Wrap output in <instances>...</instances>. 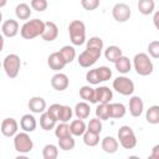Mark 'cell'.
<instances>
[{"label":"cell","mask_w":159,"mask_h":159,"mask_svg":"<svg viewBox=\"0 0 159 159\" xmlns=\"http://www.w3.org/2000/svg\"><path fill=\"white\" fill-rule=\"evenodd\" d=\"M57 36H58V27H57V25L55 22H52V21L45 22V30H43V32L41 35L42 40L51 42V41L56 40Z\"/></svg>","instance_id":"cell-11"},{"label":"cell","mask_w":159,"mask_h":159,"mask_svg":"<svg viewBox=\"0 0 159 159\" xmlns=\"http://www.w3.org/2000/svg\"><path fill=\"white\" fill-rule=\"evenodd\" d=\"M47 63H48L50 68L53 70V71H60V70H62V68L67 65L66 61L63 60V57L61 56L60 51L51 53V55L48 56V58H47Z\"/></svg>","instance_id":"cell-13"},{"label":"cell","mask_w":159,"mask_h":159,"mask_svg":"<svg viewBox=\"0 0 159 159\" xmlns=\"http://www.w3.org/2000/svg\"><path fill=\"white\" fill-rule=\"evenodd\" d=\"M1 31H2V35L4 36H6V37H14L19 32V22L16 20H14V19H9V20H6V21L2 22Z\"/></svg>","instance_id":"cell-12"},{"label":"cell","mask_w":159,"mask_h":159,"mask_svg":"<svg viewBox=\"0 0 159 159\" xmlns=\"http://www.w3.org/2000/svg\"><path fill=\"white\" fill-rule=\"evenodd\" d=\"M101 52L99 50H94V48H87L80 53L78 56V65L82 67H89L92 65H94L97 62V60L101 57Z\"/></svg>","instance_id":"cell-7"},{"label":"cell","mask_w":159,"mask_h":159,"mask_svg":"<svg viewBox=\"0 0 159 159\" xmlns=\"http://www.w3.org/2000/svg\"><path fill=\"white\" fill-rule=\"evenodd\" d=\"M73 116V111L70 106H62V109L60 112V117L58 120L60 122H68Z\"/></svg>","instance_id":"cell-37"},{"label":"cell","mask_w":159,"mask_h":159,"mask_svg":"<svg viewBox=\"0 0 159 159\" xmlns=\"http://www.w3.org/2000/svg\"><path fill=\"white\" fill-rule=\"evenodd\" d=\"M43 159H56L58 157V149L55 144H47L42 149Z\"/></svg>","instance_id":"cell-32"},{"label":"cell","mask_w":159,"mask_h":159,"mask_svg":"<svg viewBox=\"0 0 159 159\" xmlns=\"http://www.w3.org/2000/svg\"><path fill=\"white\" fill-rule=\"evenodd\" d=\"M96 116L101 120H107L111 118L109 116V103H99L96 108Z\"/></svg>","instance_id":"cell-31"},{"label":"cell","mask_w":159,"mask_h":159,"mask_svg":"<svg viewBox=\"0 0 159 159\" xmlns=\"http://www.w3.org/2000/svg\"><path fill=\"white\" fill-rule=\"evenodd\" d=\"M112 15H113V19L118 22H125L129 20L130 15H132V11H130V7L129 5L124 4V2H118L113 6L112 9Z\"/></svg>","instance_id":"cell-8"},{"label":"cell","mask_w":159,"mask_h":159,"mask_svg":"<svg viewBox=\"0 0 159 159\" xmlns=\"http://www.w3.org/2000/svg\"><path fill=\"white\" fill-rule=\"evenodd\" d=\"M83 143L88 147H96L99 143V134L87 129L83 134Z\"/></svg>","instance_id":"cell-28"},{"label":"cell","mask_w":159,"mask_h":159,"mask_svg":"<svg viewBox=\"0 0 159 159\" xmlns=\"http://www.w3.org/2000/svg\"><path fill=\"white\" fill-rule=\"evenodd\" d=\"M75 145H76V142H75V139H73L72 135L63 137V138H60V139H58V147H60L62 150H65V152L72 150V149L75 148Z\"/></svg>","instance_id":"cell-34"},{"label":"cell","mask_w":159,"mask_h":159,"mask_svg":"<svg viewBox=\"0 0 159 159\" xmlns=\"http://www.w3.org/2000/svg\"><path fill=\"white\" fill-rule=\"evenodd\" d=\"M55 135L60 139V138H63V137H68V135H72L71 133V128L70 125L67 124V122H61L60 124H57L55 127Z\"/></svg>","instance_id":"cell-30"},{"label":"cell","mask_w":159,"mask_h":159,"mask_svg":"<svg viewBox=\"0 0 159 159\" xmlns=\"http://www.w3.org/2000/svg\"><path fill=\"white\" fill-rule=\"evenodd\" d=\"M119 143L120 145L124 148V149H133L135 145H137V138H135V134H129V135H125L123 138L119 139Z\"/></svg>","instance_id":"cell-35"},{"label":"cell","mask_w":159,"mask_h":159,"mask_svg":"<svg viewBox=\"0 0 159 159\" xmlns=\"http://www.w3.org/2000/svg\"><path fill=\"white\" fill-rule=\"evenodd\" d=\"M14 147L15 150L19 153H29L34 148V142L30 138V135L27 134V132H22V133H16L14 137Z\"/></svg>","instance_id":"cell-5"},{"label":"cell","mask_w":159,"mask_h":159,"mask_svg":"<svg viewBox=\"0 0 159 159\" xmlns=\"http://www.w3.org/2000/svg\"><path fill=\"white\" fill-rule=\"evenodd\" d=\"M145 119L150 124H158L159 123V106H152L147 109Z\"/></svg>","instance_id":"cell-29"},{"label":"cell","mask_w":159,"mask_h":159,"mask_svg":"<svg viewBox=\"0 0 159 159\" xmlns=\"http://www.w3.org/2000/svg\"><path fill=\"white\" fill-rule=\"evenodd\" d=\"M148 52L153 58H159V41H152L148 45Z\"/></svg>","instance_id":"cell-43"},{"label":"cell","mask_w":159,"mask_h":159,"mask_svg":"<svg viewBox=\"0 0 159 159\" xmlns=\"http://www.w3.org/2000/svg\"><path fill=\"white\" fill-rule=\"evenodd\" d=\"M29 108L32 113H43L46 109V101L42 97H32L29 101Z\"/></svg>","instance_id":"cell-16"},{"label":"cell","mask_w":159,"mask_h":159,"mask_svg":"<svg viewBox=\"0 0 159 159\" xmlns=\"http://www.w3.org/2000/svg\"><path fill=\"white\" fill-rule=\"evenodd\" d=\"M120 56H122V50H120V47L114 46V45L108 46V47L106 48V51H104V57H106V60H108V61H111V62H116Z\"/></svg>","instance_id":"cell-24"},{"label":"cell","mask_w":159,"mask_h":159,"mask_svg":"<svg viewBox=\"0 0 159 159\" xmlns=\"http://www.w3.org/2000/svg\"><path fill=\"white\" fill-rule=\"evenodd\" d=\"M70 128H71V133H72V135H76V137L83 135L84 132L87 130V125H86L84 120H83V119H80V118L72 120L71 124H70Z\"/></svg>","instance_id":"cell-20"},{"label":"cell","mask_w":159,"mask_h":159,"mask_svg":"<svg viewBox=\"0 0 159 159\" xmlns=\"http://www.w3.org/2000/svg\"><path fill=\"white\" fill-rule=\"evenodd\" d=\"M113 98V92L106 86L96 88V99L97 103H109L111 99Z\"/></svg>","instance_id":"cell-15"},{"label":"cell","mask_w":159,"mask_h":159,"mask_svg":"<svg viewBox=\"0 0 159 159\" xmlns=\"http://www.w3.org/2000/svg\"><path fill=\"white\" fill-rule=\"evenodd\" d=\"M111 118H122L125 116V107L122 103H109Z\"/></svg>","instance_id":"cell-27"},{"label":"cell","mask_w":159,"mask_h":159,"mask_svg":"<svg viewBox=\"0 0 159 159\" xmlns=\"http://www.w3.org/2000/svg\"><path fill=\"white\" fill-rule=\"evenodd\" d=\"M143 109H144V103H143L142 98L138 97V96H133L129 99V112H130V114L133 117H139L143 113Z\"/></svg>","instance_id":"cell-14"},{"label":"cell","mask_w":159,"mask_h":159,"mask_svg":"<svg viewBox=\"0 0 159 159\" xmlns=\"http://www.w3.org/2000/svg\"><path fill=\"white\" fill-rule=\"evenodd\" d=\"M15 15L20 20H27L31 16V9H30V6L27 4L21 2L19 5H16V7H15Z\"/></svg>","instance_id":"cell-25"},{"label":"cell","mask_w":159,"mask_h":159,"mask_svg":"<svg viewBox=\"0 0 159 159\" xmlns=\"http://www.w3.org/2000/svg\"><path fill=\"white\" fill-rule=\"evenodd\" d=\"M2 67L5 70V73L10 78H15L19 75L20 67H21V60L16 53L7 55L2 61Z\"/></svg>","instance_id":"cell-4"},{"label":"cell","mask_w":159,"mask_h":159,"mask_svg":"<svg viewBox=\"0 0 159 159\" xmlns=\"http://www.w3.org/2000/svg\"><path fill=\"white\" fill-rule=\"evenodd\" d=\"M153 22H154L155 29L159 31V10L154 12V16H153Z\"/></svg>","instance_id":"cell-47"},{"label":"cell","mask_w":159,"mask_h":159,"mask_svg":"<svg viewBox=\"0 0 159 159\" xmlns=\"http://www.w3.org/2000/svg\"><path fill=\"white\" fill-rule=\"evenodd\" d=\"M60 53L63 57V60L66 61V63H71L76 57V50L72 46H63L60 50Z\"/></svg>","instance_id":"cell-33"},{"label":"cell","mask_w":159,"mask_h":159,"mask_svg":"<svg viewBox=\"0 0 159 159\" xmlns=\"http://www.w3.org/2000/svg\"><path fill=\"white\" fill-rule=\"evenodd\" d=\"M98 71V76H99V80L101 82H104V81H108L111 77H112V71L109 67L107 66H101L97 68Z\"/></svg>","instance_id":"cell-38"},{"label":"cell","mask_w":159,"mask_h":159,"mask_svg":"<svg viewBox=\"0 0 159 159\" xmlns=\"http://www.w3.org/2000/svg\"><path fill=\"white\" fill-rule=\"evenodd\" d=\"M102 149L106 152V153H108V154H113V153H116L117 150H118V142H117V139H114L113 137H109V135H107V137H104L103 139H102Z\"/></svg>","instance_id":"cell-18"},{"label":"cell","mask_w":159,"mask_h":159,"mask_svg":"<svg viewBox=\"0 0 159 159\" xmlns=\"http://www.w3.org/2000/svg\"><path fill=\"white\" fill-rule=\"evenodd\" d=\"M155 2L154 0H139L138 1V10L143 15H150L154 11Z\"/></svg>","instance_id":"cell-26"},{"label":"cell","mask_w":159,"mask_h":159,"mask_svg":"<svg viewBox=\"0 0 159 159\" xmlns=\"http://www.w3.org/2000/svg\"><path fill=\"white\" fill-rule=\"evenodd\" d=\"M133 65H134V70L137 71L138 75L140 76H149L153 70H154V66H153V62L152 60L149 58V56L144 52H140V53H137L133 58Z\"/></svg>","instance_id":"cell-3"},{"label":"cell","mask_w":159,"mask_h":159,"mask_svg":"<svg viewBox=\"0 0 159 159\" xmlns=\"http://www.w3.org/2000/svg\"><path fill=\"white\" fill-rule=\"evenodd\" d=\"M114 65H116V70H117L119 73H123V75L128 73V72L130 71V68H132L130 60H129L128 57L123 56V55L114 62Z\"/></svg>","instance_id":"cell-21"},{"label":"cell","mask_w":159,"mask_h":159,"mask_svg":"<svg viewBox=\"0 0 159 159\" xmlns=\"http://www.w3.org/2000/svg\"><path fill=\"white\" fill-rule=\"evenodd\" d=\"M80 96L82 99H84L86 102H89V103H97V99H96V89L89 87V86H83L81 87L80 89Z\"/></svg>","instance_id":"cell-23"},{"label":"cell","mask_w":159,"mask_h":159,"mask_svg":"<svg viewBox=\"0 0 159 159\" xmlns=\"http://www.w3.org/2000/svg\"><path fill=\"white\" fill-rule=\"evenodd\" d=\"M133 129L129 127V125H122L119 129H118V139L125 137V135H129V134H133Z\"/></svg>","instance_id":"cell-45"},{"label":"cell","mask_w":159,"mask_h":159,"mask_svg":"<svg viewBox=\"0 0 159 159\" xmlns=\"http://www.w3.org/2000/svg\"><path fill=\"white\" fill-rule=\"evenodd\" d=\"M87 129L99 134V133L102 132V122H101V119H99L98 117H97V118L91 119V120H89V123H88V125H87Z\"/></svg>","instance_id":"cell-39"},{"label":"cell","mask_w":159,"mask_h":159,"mask_svg":"<svg viewBox=\"0 0 159 159\" xmlns=\"http://www.w3.org/2000/svg\"><path fill=\"white\" fill-rule=\"evenodd\" d=\"M71 42L75 46H81L86 40V26L81 20H73L68 25Z\"/></svg>","instance_id":"cell-2"},{"label":"cell","mask_w":159,"mask_h":159,"mask_svg":"<svg viewBox=\"0 0 159 159\" xmlns=\"http://www.w3.org/2000/svg\"><path fill=\"white\" fill-rule=\"evenodd\" d=\"M36 125H37V123H36V119H35V117L32 114H24L21 117V119H20L21 129H24L27 133L29 132H34L36 129Z\"/></svg>","instance_id":"cell-17"},{"label":"cell","mask_w":159,"mask_h":159,"mask_svg":"<svg viewBox=\"0 0 159 159\" xmlns=\"http://www.w3.org/2000/svg\"><path fill=\"white\" fill-rule=\"evenodd\" d=\"M56 119L48 113V112H43L40 117V125L43 130H51L56 127Z\"/></svg>","instance_id":"cell-19"},{"label":"cell","mask_w":159,"mask_h":159,"mask_svg":"<svg viewBox=\"0 0 159 159\" xmlns=\"http://www.w3.org/2000/svg\"><path fill=\"white\" fill-rule=\"evenodd\" d=\"M5 4H6V0H1V2H0V7H4Z\"/></svg>","instance_id":"cell-48"},{"label":"cell","mask_w":159,"mask_h":159,"mask_svg":"<svg viewBox=\"0 0 159 159\" xmlns=\"http://www.w3.org/2000/svg\"><path fill=\"white\" fill-rule=\"evenodd\" d=\"M47 6H48L47 0H31V7L39 12L45 11L47 9Z\"/></svg>","instance_id":"cell-41"},{"label":"cell","mask_w":159,"mask_h":159,"mask_svg":"<svg viewBox=\"0 0 159 159\" xmlns=\"http://www.w3.org/2000/svg\"><path fill=\"white\" fill-rule=\"evenodd\" d=\"M113 88L122 96H130L134 92V83L125 76H119L113 81Z\"/></svg>","instance_id":"cell-6"},{"label":"cell","mask_w":159,"mask_h":159,"mask_svg":"<svg viewBox=\"0 0 159 159\" xmlns=\"http://www.w3.org/2000/svg\"><path fill=\"white\" fill-rule=\"evenodd\" d=\"M86 80H87V82H89L91 84H98V83L101 82V80H99L97 68L89 70V71L86 73Z\"/></svg>","instance_id":"cell-40"},{"label":"cell","mask_w":159,"mask_h":159,"mask_svg":"<svg viewBox=\"0 0 159 159\" xmlns=\"http://www.w3.org/2000/svg\"><path fill=\"white\" fill-rule=\"evenodd\" d=\"M45 30V22L40 19H34L26 21L20 30V34L26 40H32L37 36H41Z\"/></svg>","instance_id":"cell-1"},{"label":"cell","mask_w":159,"mask_h":159,"mask_svg":"<svg viewBox=\"0 0 159 159\" xmlns=\"http://www.w3.org/2000/svg\"><path fill=\"white\" fill-rule=\"evenodd\" d=\"M150 158H152V159H159V144H157V145L153 147Z\"/></svg>","instance_id":"cell-46"},{"label":"cell","mask_w":159,"mask_h":159,"mask_svg":"<svg viewBox=\"0 0 159 159\" xmlns=\"http://www.w3.org/2000/svg\"><path fill=\"white\" fill-rule=\"evenodd\" d=\"M75 114L80 119H86L91 114V107L87 102H80L75 107Z\"/></svg>","instance_id":"cell-22"},{"label":"cell","mask_w":159,"mask_h":159,"mask_svg":"<svg viewBox=\"0 0 159 159\" xmlns=\"http://www.w3.org/2000/svg\"><path fill=\"white\" fill-rule=\"evenodd\" d=\"M81 5L84 10L92 11L99 6V0H81Z\"/></svg>","instance_id":"cell-42"},{"label":"cell","mask_w":159,"mask_h":159,"mask_svg":"<svg viewBox=\"0 0 159 159\" xmlns=\"http://www.w3.org/2000/svg\"><path fill=\"white\" fill-rule=\"evenodd\" d=\"M87 48H94V50H103V40L98 36H93L87 41Z\"/></svg>","instance_id":"cell-36"},{"label":"cell","mask_w":159,"mask_h":159,"mask_svg":"<svg viewBox=\"0 0 159 159\" xmlns=\"http://www.w3.org/2000/svg\"><path fill=\"white\" fill-rule=\"evenodd\" d=\"M19 124L14 118H5L1 123V133L5 137H15L17 133Z\"/></svg>","instance_id":"cell-10"},{"label":"cell","mask_w":159,"mask_h":159,"mask_svg":"<svg viewBox=\"0 0 159 159\" xmlns=\"http://www.w3.org/2000/svg\"><path fill=\"white\" fill-rule=\"evenodd\" d=\"M62 106H63V104H58V103L51 104L50 108L47 109V112H48L56 120H58V117H60V112H61V109H62Z\"/></svg>","instance_id":"cell-44"},{"label":"cell","mask_w":159,"mask_h":159,"mask_svg":"<svg viewBox=\"0 0 159 159\" xmlns=\"http://www.w3.org/2000/svg\"><path fill=\"white\" fill-rule=\"evenodd\" d=\"M68 84H70V80L65 73L58 72V73L53 75L52 78H51V86L56 91H60V92L65 91L68 87Z\"/></svg>","instance_id":"cell-9"}]
</instances>
